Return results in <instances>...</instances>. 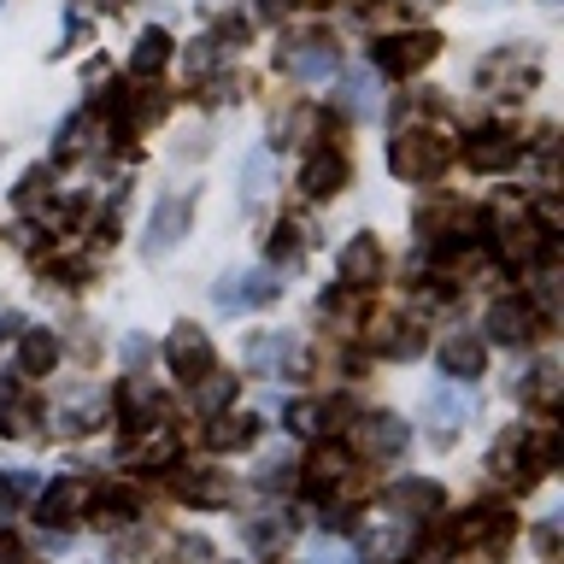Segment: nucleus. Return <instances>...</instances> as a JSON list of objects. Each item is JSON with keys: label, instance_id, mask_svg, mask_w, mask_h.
I'll list each match as a JSON object with an SVG mask.
<instances>
[{"label": "nucleus", "instance_id": "f257e3e1", "mask_svg": "<svg viewBox=\"0 0 564 564\" xmlns=\"http://www.w3.org/2000/svg\"><path fill=\"white\" fill-rule=\"evenodd\" d=\"M447 159H453V148L435 130H400L388 141V171H394L400 183H435V176L447 171Z\"/></svg>", "mask_w": 564, "mask_h": 564}, {"label": "nucleus", "instance_id": "f03ea898", "mask_svg": "<svg viewBox=\"0 0 564 564\" xmlns=\"http://www.w3.org/2000/svg\"><path fill=\"white\" fill-rule=\"evenodd\" d=\"M276 65L289 70V77H300V83H329L335 65H341V53H335L329 35H300V42L276 47Z\"/></svg>", "mask_w": 564, "mask_h": 564}, {"label": "nucleus", "instance_id": "7ed1b4c3", "mask_svg": "<svg viewBox=\"0 0 564 564\" xmlns=\"http://www.w3.org/2000/svg\"><path fill=\"white\" fill-rule=\"evenodd\" d=\"M188 218H194V200H188V194H165V200L153 206L148 229H141V253H148V259H165L171 247L188 236Z\"/></svg>", "mask_w": 564, "mask_h": 564}, {"label": "nucleus", "instance_id": "20e7f679", "mask_svg": "<svg viewBox=\"0 0 564 564\" xmlns=\"http://www.w3.org/2000/svg\"><path fill=\"white\" fill-rule=\"evenodd\" d=\"M435 35H388V42L370 47V70H382V77H412L435 59Z\"/></svg>", "mask_w": 564, "mask_h": 564}, {"label": "nucleus", "instance_id": "39448f33", "mask_svg": "<svg viewBox=\"0 0 564 564\" xmlns=\"http://www.w3.org/2000/svg\"><path fill=\"white\" fill-rule=\"evenodd\" d=\"M165 365H171V377H183V382L206 377V370L218 365V352H212V335L194 329V324H176V329L165 335Z\"/></svg>", "mask_w": 564, "mask_h": 564}, {"label": "nucleus", "instance_id": "423d86ee", "mask_svg": "<svg viewBox=\"0 0 564 564\" xmlns=\"http://www.w3.org/2000/svg\"><path fill=\"white\" fill-rule=\"evenodd\" d=\"M282 294L276 271H229L218 289H212V300H218L224 312H253V306H271V300Z\"/></svg>", "mask_w": 564, "mask_h": 564}, {"label": "nucleus", "instance_id": "0eeeda50", "mask_svg": "<svg viewBox=\"0 0 564 564\" xmlns=\"http://www.w3.org/2000/svg\"><path fill=\"white\" fill-rule=\"evenodd\" d=\"M488 335L500 347H529L541 335V312L529 306V300L506 294V300H494V306H488Z\"/></svg>", "mask_w": 564, "mask_h": 564}, {"label": "nucleus", "instance_id": "6e6552de", "mask_svg": "<svg viewBox=\"0 0 564 564\" xmlns=\"http://www.w3.org/2000/svg\"><path fill=\"white\" fill-rule=\"evenodd\" d=\"M35 511H42V529H70L88 511V482L83 476H59V482L42 488V500H35Z\"/></svg>", "mask_w": 564, "mask_h": 564}, {"label": "nucleus", "instance_id": "1a4fd4ad", "mask_svg": "<svg viewBox=\"0 0 564 564\" xmlns=\"http://www.w3.org/2000/svg\"><path fill=\"white\" fill-rule=\"evenodd\" d=\"M377 282H382V247H377V236H352L341 247V289L365 294V289H377Z\"/></svg>", "mask_w": 564, "mask_h": 564}, {"label": "nucleus", "instance_id": "9d476101", "mask_svg": "<svg viewBox=\"0 0 564 564\" xmlns=\"http://www.w3.org/2000/svg\"><path fill=\"white\" fill-rule=\"evenodd\" d=\"M465 159H470V171H511L523 159V141L511 135V130H482V135H470L465 141Z\"/></svg>", "mask_w": 564, "mask_h": 564}, {"label": "nucleus", "instance_id": "9b49d317", "mask_svg": "<svg viewBox=\"0 0 564 564\" xmlns=\"http://www.w3.org/2000/svg\"><path fill=\"white\" fill-rule=\"evenodd\" d=\"M300 188H306V200H335V194L347 188V159L317 148L306 165H300Z\"/></svg>", "mask_w": 564, "mask_h": 564}, {"label": "nucleus", "instance_id": "f8f14e48", "mask_svg": "<svg viewBox=\"0 0 564 564\" xmlns=\"http://www.w3.org/2000/svg\"><path fill=\"white\" fill-rule=\"evenodd\" d=\"M405 441H412L405 417H394V412H370V417H359V447H365L370 458H400Z\"/></svg>", "mask_w": 564, "mask_h": 564}, {"label": "nucleus", "instance_id": "ddd939ff", "mask_svg": "<svg viewBox=\"0 0 564 564\" xmlns=\"http://www.w3.org/2000/svg\"><path fill=\"white\" fill-rule=\"evenodd\" d=\"M441 506V488L423 482V476H405V482H388L382 488V511L388 518H423V511Z\"/></svg>", "mask_w": 564, "mask_h": 564}, {"label": "nucleus", "instance_id": "4468645a", "mask_svg": "<svg viewBox=\"0 0 564 564\" xmlns=\"http://www.w3.org/2000/svg\"><path fill=\"white\" fill-rule=\"evenodd\" d=\"M423 417H430V430H435V441H453L458 435V423L470 417V400L458 394V388H430V400H423Z\"/></svg>", "mask_w": 564, "mask_h": 564}, {"label": "nucleus", "instance_id": "2eb2a0df", "mask_svg": "<svg viewBox=\"0 0 564 564\" xmlns=\"http://www.w3.org/2000/svg\"><path fill=\"white\" fill-rule=\"evenodd\" d=\"M482 365H488V347L476 341V335H447V341H441V370H447L453 382H476Z\"/></svg>", "mask_w": 564, "mask_h": 564}, {"label": "nucleus", "instance_id": "dca6fc26", "mask_svg": "<svg viewBox=\"0 0 564 564\" xmlns=\"http://www.w3.org/2000/svg\"><path fill=\"white\" fill-rule=\"evenodd\" d=\"M135 511H141V494H135V488H95V494H88V511H83V518L100 523V529H118V523H130Z\"/></svg>", "mask_w": 564, "mask_h": 564}, {"label": "nucleus", "instance_id": "f3484780", "mask_svg": "<svg viewBox=\"0 0 564 564\" xmlns=\"http://www.w3.org/2000/svg\"><path fill=\"white\" fill-rule=\"evenodd\" d=\"M264 435V423L253 412H218V423H212V447L218 453H241V447H253V441Z\"/></svg>", "mask_w": 564, "mask_h": 564}, {"label": "nucleus", "instance_id": "a211bd4d", "mask_svg": "<svg viewBox=\"0 0 564 564\" xmlns=\"http://www.w3.org/2000/svg\"><path fill=\"white\" fill-rule=\"evenodd\" d=\"M289 535H294V518H289V511H259V518L241 523V541L253 546V553H276Z\"/></svg>", "mask_w": 564, "mask_h": 564}, {"label": "nucleus", "instance_id": "6ab92c4d", "mask_svg": "<svg viewBox=\"0 0 564 564\" xmlns=\"http://www.w3.org/2000/svg\"><path fill=\"white\" fill-rule=\"evenodd\" d=\"M458 541L465 546H506L511 541V518L506 511H470V518L458 523Z\"/></svg>", "mask_w": 564, "mask_h": 564}, {"label": "nucleus", "instance_id": "aec40b11", "mask_svg": "<svg viewBox=\"0 0 564 564\" xmlns=\"http://www.w3.org/2000/svg\"><path fill=\"white\" fill-rule=\"evenodd\" d=\"M176 494H183L188 506H229L236 494H229L224 476H212V470H183L176 476Z\"/></svg>", "mask_w": 564, "mask_h": 564}, {"label": "nucleus", "instance_id": "412c9836", "mask_svg": "<svg viewBox=\"0 0 564 564\" xmlns=\"http://www.w3.org/2000/svg\"><path fill=\"white\" fill-rule=\"evenodd\" d=\"M165 65H171V35L165 30H141L135 53H130V70H135V77H159Z\"/></svg>", "mask_w": 564, "mask_h": 564}, {"label": "nucleus", "instance_id": "4be33fe9", "mask_svg": "<svg viewBox=\"0 0 564 564\" xmlns=\"http://www.w3.org/2000/svg\"><path fill=\"white\" fill-rule=\"evenodd\" d=\"M188 400H194V412H212V417H218L224 405L236 400V377H224V370L212 365L206 377H194V394H188Z\"/></svg>", "mask_w": 564, "mask_h": 564}, {"label": "nucleus", "instance_id": "5701e85b", "mask_svg": "<svg viewBox=\"0 0 564 564\" xmlns=\"http://www.w3.org/2000/svg\"><path fill=\"white\" fill-rule=\"evenodd\" d=\"M294 352V341L282 329H271V335H253V341H247V370H253V377H271V370L282 365Z\"/></svg>", "mask_w": 564, "mask_h": 564}, {"label": "nucleus", "instance_id": "b1692460", "mask_svg": "<svg viewBox=\"0 0 564 564\" xmlns=\"http://www.w3.org/2000/svg\"><path fill=\"white\" fill-rule=\"evenodd\" d=\"M95 417H100V400L83 388V394H70L59 412H53V435H83V430H95Z\"/></svg>", "mask_w": 564, "mask_h": 564}, {"label": "nucleus", "instance_id": "393cba45", "mask_svg": "<svg viewBox=\"0 0 564 564\" xmlns=\"http://www.w3.org/2000/svg\"><path fill=\"white\" fill-rule=\"evenodd\" d=\"M335 106L352 118H370L377 112V88H370V65L365 70H352V77H341V95H335Z\"/></svg>", "mask_w": 564, "mask_h": 564}, {"label": "nucleus", "instance_id": "a878e982", "mask_svg": "<svg viewBox=\"0 0 564 564\" xmlns=\"http://www.w3.org/2000/svg\"><path fill=\"white\" fill-rule=\"evenodd\" d=\"M365 553L370 558H405L412 553V535H405L400 523H370L365 529Z\"/></svg>", "mask_w": 564, "mask_h": 564}, {"label": "nucleus", "instance_id": "bb28decb", "mask_svg": "<svg viewBox=\"0 0 564 564\" xmlns=\"http://www.w3.org/2000/svg\"><path fill=\"white\" fill-rule=\"evenodd\" d=\"M53 359H59V341H53L47 329H24V347H18V370H53Z\"/></svg>", "mask_w": 564, "mask_h": 564}, {"label": "nucleus", "instance_id": "cd10ccee", "mask_svg": "<svg viewBox=\"0 0 564 564\" xmlns=\"http://www.w3.org/2000/svg\"><path fill=\"white\" fill-rule=\"evenodd\" d=\"M511 394H518V400H541V405H553V394H558V370H553V365H535L529 377L511 382Z\"/></svg>", "mask_w": 564, "mask_h": 564}, {"label": "nucleus", "instance_id": "c85d7f7f", "mask_svg": "<svg viewBox=\"0 0 564 564\" xmlns=\"http://www.w3.org/2000/svg\"><path fill=\"white\" fill-rule=\"evenodd\" d=\"M300 253H306V229L282 218V224L271 229V264H300Z\"/></svg>", "mask_w": 564, "mask_h": 564}, {"label": "nucleus", "instance_id": "c756f323", "mask_svg": "<svg viewBox=\"0 0 564 564\" xmlns=\"http://www.w3.org/2000/svg\"><path fill=\"white\" fill-rule=\"evenodd\" d=\"M95 130H100L95 112L65 118V123H59V159H77V153H88V135H95Z\"/></svg>", "mask_w": 564, "mask_h": 564}, {"label": "nucleus", "instance_id": "7c9ffc66", "mask_svg": "<svg viewBox=\"0 0 564 564\" xmlns=\"http://www.w3.org/2000/svg\"><path fill=\"white\" fill-rule=\"evenodd\" d=\"M264 188H271V148H253L241 159V194H247V200H259Z\"/></svg>", "mask_w": 564, "mask_h": 564}, {"label": "nucleus", "instance_id": "2f4dec72", "mask_svg": "<svg viewBox=\"0 0 564 564\" xmlns=\"http://www.w3.org/2000/svg\"><path fill=\"white\" fill-rule=\"evenodd\" d=\"M171 458H176V441L159 430L153 441H135V447L123 453V465H171Z\"/></svg>", "mask_w": 564, "mask_h": 564}, {"label": "nucleus", "instance_id": "473e14b6", "mask_svg": "<svg viewBox=\"0 0 564 564\" xmlns=\"http://www.w3.org/2000/svg\"><path fill=\"white\" fill-rule=\"evenodd\" d=\"M417 347H423V329H412V324H388V335L377 341V352H388V359H412Z\"/></svg>", "mask_w": 564, "mask_h": 564}, {"label": "nucleus", "instance_id": "72a5a7b5", "mask_svg": "<svg viewBox=\"0 0 564 564\" xmlns=\"http://www.w3.org/2000/svg\"><path fill=\"white\" fill-rule=\"evenodd\" d=\"M218 47H224L218 35H200V42H188V77H212V70H218V59H224Z\"/></svg>", "mask_w": 564, "mask_h": 564}, {"label": "nucleus", "instance_id": "f704fd0d", "mask_svg": "<svg viewBox=\"0 0 564 564\" xmlns=\"http://www.w3.org/2000/svg\"><path fill=\"white\" fill-rule=\"evenodd\" d=\"M53 188V176H47V165H35V171H24V183H18V212H35L42 206V194Z\"/></svg>", "mask_w": 564, "mask_h": 564}, {"label": "nucleus", "instance_id": "c9c22d12", "mask_svg": "<svg viewBox=\"0 0 564 564\" xmlns=\"http://www.w3.org/2000/svg\"><path fill=\"white\" fill-rule=\"evenodd\" d=\"M317 417H324V405H312V400L289 405V430H294V435H317V430H324Z\"/></svg>", "mask_w": 564, "mask_h": 564}, {"label": "nucleus", "instance_id": "e433bc0d", "mask_svg": "<svg viewBox=\"0 0 564 564\" xmlns=\"http://www.w3.org/2000/svg\"><path fill=\"white\" fill-rule=\"evenodd\" d=\"M341 476H347V453H317L312 482H341Z\"/></svg>", "mask_w": 564, "mask_h": 564}, {"label": "nucleus", "instance_id": "4c0bfd02", "mask_svg": "<svg viewBox=\"0 0 564 564\" xmlns=\"http://www.w3.org/2000/svg\"><path fill=\"white\" fill-rule=\"evenodd\" d=\"M289 482H294V465H289V458H264L259 488H289Z\"/></svg>", "mask_w": 564, "mask_h": 564}, {"label": "nucleus", "instance_id": "58836bf2", "mask_svg": "<svg viewBox=\"0 0 564 564\" xmlns=\"http://www.w3.org/2000/svg\"><path fill=\"white\" fill-rule=\"evenodd\" d=\"M24 494H35L30 470H7V476H0V500H24Z\"/></svg>", "mask_w": 564, "mask_h": 564}, {"label": "nucleus", "instance_id": "ea45409f", "mask_svg": "<svg viewBox=\"0 0 564 564\" xmlns=\"http://www.w3.org/2000/svg\"><path fill=\"white\" fill-rule=\"evenodd\" d=\"M306 564H359V558H352L347 546H335V541H317L312 553H306Z\"/></svg>", "mask_w": 564, "mask_h": 564}, {"label": "nucleus", "instance_id": "a19ab883", "mask_svg": "<svg viewBox=\"0 0 564 564\" xmlns=\"http://www.w3.org/2000/svg\"><path fill=\"white\" fill-rule=\"evenodd\" d=\"M535 546H541V558H553L558 553V523H541L535 529Z\"/></svg>", "mask_w": 564, "mask_h": 564}, {"label": "nucleus", "instance_id": "79ce46f5", "mask_svg": "<svg viewBox=\"0 0 564 564\" xmlns=\"http://www.w3.org/2000/svg\"><path fill=\"white\" fill-rule=\"evenodd\" d=\"M300 0H259V18H289Z\"/></svg>", "mask_w": 564, "mask_h": 564}, {"label": "nucleus", "instance_id": "37998d69", "mask_svg": "<svg viewBox=\"0 0 564 564\" xmlns=\"http://www.w3.org/2000/svg\"><path fill=\"white\" fill-rule=\"evenodd\" d=\"M123 359H130V365H148V341H141V335H130V341H123Z\"/></svg>", "mask_w": 564, "mask_h": 564}, {"label": "nucleus", "instance_id": "c03bdc74", "mask_svg": "<svg viewBox=\"0 0 564 564\" xmlns=\"http://www.w3.org/2000/svg\"><path fill=\"white\" fill-rule=\"evenodd\" d=\"M0 564H24V553H18L12 541H0Z\"/></svg>", "mask_w": 564, "mask_h": 564}, {"label": "nucleus", "instance_id": "a18cd8bd", "mask_svg": "<svg viewBox=\"0 0 564 564\" xmlns=\"http://www.w3.org/2000/svg\"><path fill=\"white\" fill-rule=\"evenodd\" d=\"M0 400H12V382L7 377H0Z\"/></svg>", "mask_w": 564, "mask_h": 564}, {"label": "nucleus", "instance_id": "49530a36", "mask_svg": "<svg viewBox=\"0 0 564 564\" xmlns=\"http://www.w3.org/2000/svg\"><path fill=\"white\" fill-rule=\"evenodd\" d=\"M200 7H206V12H218V7H224V0H200Z\"/></svg>", "mask_w": 564, "mask_h": 564}, {"label": "nucleus", "instance_id": "de8ad7c7", "mask_svg": "<svg viewBox=\"0 0 564 564\" xmlns=\"http://www.w3.org/2000/svg\"><path fill=\"white\" fill-rule=\"evenodd\" d=\"M482 7H494V0H482Z\"/></svg>", "mask_w": 564, "mask_h": 564}]
</instances>
